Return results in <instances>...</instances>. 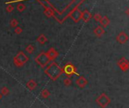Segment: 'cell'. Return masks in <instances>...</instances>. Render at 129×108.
I'll return each instance as SVG.
<instances>
[{"label": "cell", "instance_id": "obj_9", "mask_svg": "<svg viewBox=\"0 0 129 108\" xmlns=\"http://www.w3.org/2000/svg\"><path fill=\"white\" fill-rule=\"evenodd\" d=\"M0 94H1L2 95L6 96L9 94V90H8L6 87H3L1 88V92H0Z\"/></svg>", "mask_w": 129, "mask_h": 108}, {"label": "cell", "instance_id": "obj_2", "mask_svg": "<svg viewBox=\"0 0 129 108\" xmlns=\"http://www.w3.org/2000/svg\"><path fill=\"white\" fill-rule=\"evenodd\" d=\"M96 103L101 107V108H106L111 102L109 97L105 93H102L99 97L96 99Z\"/></svg>", "mask_w": 129, "mask_h": 108}, {"label": "cell", "instance_id": "obj_5", "mask_svg": "<svg viewBox=\"0 0 129 108\" xmlns=\"http://www.w3.org/2000/svg\"><path fill=\"white\" fill-rule=\"evenodd\" d=\"M27 60H28V58L27 57H26L24 55H23V53H20L19 55H18V57H17L16 58H15V64L18 65V66H21V65H23L24 63L26 62V61H27Z\"/></svg>", "mask_w": 129, "mask_h": 108}, {"label": "cell", "instance_id": "obj_10", "mask_svg": "<svg viewBox=\"0 0 129 108\" xmlns=\"http://www.w3.org/2000/svg\"><path fill=\"white\" fill-rule=\"evenodd\" d=\"M64 85L66 86H69L71 84V80L70 79H64Z\"/></svg>", "mask_w": 129, "mask_h": 108}, {"label": "cell", "instance_id": "obj_11", "mask_svg": "<svg viewBox=\"0 0 129 108\" xmlns=\"http://www.w3.org/2000/svg\"><path fill=\"white\" fill-rule=\"evenodd\" d=\"M2 95L1 94H0V100H1V99H2Z\"/></svg>", "mask_w": 129, "mask_h": 108}, {"label": "cell", "instance_id": "obj_6", "mask_svg": "<svg viewBox=\"0 0 129 108\" xmlns=\"http://www.w3.org/2000/svg\"><path fill=\"white\" fill-rule=\"evenodd\" d=\"M76 84L79 85V87L83 88H85L86 85H87L88 81L86 80L83 76H81L79 79H78L76 80Z\"/></svg>", "mask_w": 129, "mask_h": 108}, {"label": "cell", "instance_id": "obj_8", "mask_svg": "<svg viewBox=\"0 0 129 108\" xmlns=\"http://www.w3.org/2000/svg\"><path fill=\"white\" fill-rule=\"evenodd\" d=\"M41 95L43 98H48L50 96V92H48V89H44L41 93Z\"/></svg>", "mask_w": 129, "mask_h": 108}, {"label": "cell", "instance_id": "obj_4", "mask_svg": "<svg viewBox=\"0 0 129 108\" xmlns=\"http://www.w3.org/2000/svg\"><path fill=\"white\" fill-rule=\"evenodd\" d=\"M36 62L39 63V64L42 67H45L48 64V56L45 55V54L42 53V54H41L39 57H37Z\"/></svg>", "mask_w": 129, "mask_h": 108}, {"label": "cell", "instance_id": "obj_3", "mask_svg": "<svg viewBox=\"0 0 129 108\" xmlns=\"http://www.w3.org/2000/svg\"><path fill=\"white\" fill-rule=\"evenodd\" d=\"M64 73L68 76H71L73 74L75 73V67L71 64H67L64 66Z\"/></svg>", "mask_w": 129, "mask_h": 108}, {"label": "cell", "instance_id": "obj_7", "mask_svg": "<svg viewBox=\"0 0 129 108\" xmlns=\"http://www.w3.org/2000/svg\"><path fill=\"white\" fill-rule=\"evenodd\" d=\"M27 86L28 87V88L30 90V91H32V90H34L36 88V83L34 82L33 80H30V82L27 84Z\"/></svg>", "mask_w": 129, "mask_h": 108}, {"label": "cell", "instance_id": "obj_1", "mask_svg": "<svg viewBox=\"0 0 129 108\" xmlns=\"http://www.w3.org/2000/svg\"><path fill=\"white\" fill-rule=\"evenodd\" d=\"M62 70L58 67V65L55 63L51 64L45 70V73L47 75L52 79V80H56L61 74L62 73Z\"/></svg>", "mask_w": 129, "mask_h": 108}]
</instances>
